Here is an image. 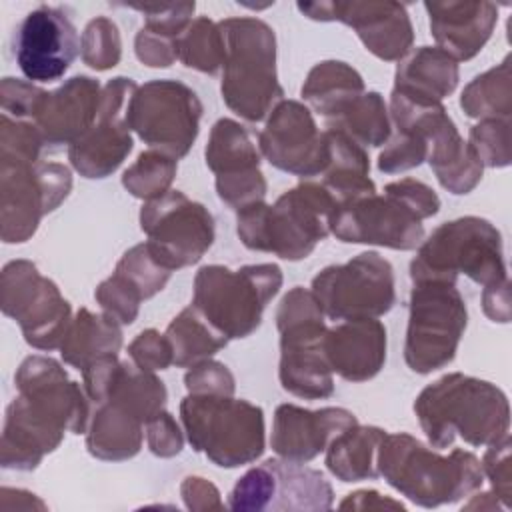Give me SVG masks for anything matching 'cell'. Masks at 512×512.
I'll list each match as a JSON object with an SVG mask.
<instances>
[{
  "label": "cell",
  "instance_id": "obj_32",
  "mask_svg": "<svg viewBox=\"0 0 512 512\" xmlns=\"http://www.w3.org/2000/svg\"><path fill=\"white\" fill-rule=\"evenodd\" d=\"M386 430L378 426L354 424L340 432L326 448L324 464L340 482L376 480L378 474V448Z\"/></svg>",
  "mask_w": 512,
  "mask_h": 512
},
{
  "label": "cell",
  "instance_id": "obj_25",
  "mask_svg": "<svg viewBox=\"0 0 512 512\" xmlns=\"http://www.w3.org/2000/svg\"><path fill=\"white\" fill-rule=\"evenodd\" d=\"M458 80V62L448 52L438 46H418L398 60L392 90L424 102H442L456 90Z\"/></svg>",
  "mask_w": 512,
  "mask_h": 512
},
{
  "label": "cell",
  "instance_id": "obj_1",
  "mask_svg": "<svg viewBox=\"0 0 512 512\" xmlns=\"http://www.w3.org/2000/svg\"><path fill=\"white\" fill-rule=\"evenodd\" d=\"M414 414L430 446L442 450L460 436L470 446H488L510 430V404L488 380L450 372L422 388Z\"/></svg>",
  "mask_w": 512,
  "mask_h": 512
},
{
  "label": "cell",
  "instance_id": "obj_29",
  "mask_svg": "<svg viewBox=\"0 0 512 512\" xmlns=\"http://www.w3.org/2000/svg\"><path fill=\"white\" fill-rule=\"evenodd\" d=\"M122 324L108 314H96L88 308H80L60 344L62 360L78 370L88 368L90 364L118 356L122 348Z\"/></svg>",
  "mask_w": 512,
  "mask_h": 512
},
{
  "label": "cell",
  "instance_id": "obj_36",
  "mask_svg": "<svg viewBox=\"0 0 512 512\" xmlns=\"http://www.w3.org/2000/svg\"><path fill=\"white\" fill-rule=\"evenodd\" d=\"M512 74L510 58L498 66L478 74L470 80L460 94V108L468 118L510 120L512 114Z\"/></svg>",
  "mask_w": 512,
  "mask_h": 512
},
{
  "label": "cell",
  "instance_id": "obj_43",
  "mask_svg": "<svg viewBox=\"0 0 512 512\" xmlns=\"http://www.w3.org/2000/svg\"><path fill=\"white\" fill-rule=\"evenodd\" d=\"M272 498V472L266 462L246 470L228 496V508L236 512L268 510Z\"/></svg>",
  "mask_w": 512,
  "mask_h": 512
},
{
  "label": "cell",
  "instance_id": "obj_55",
  "mask_svg": "<svg viewBox=\"0 0 512 512\" xmlns=\"http://www.w3.org/2000/svg\"><path fill=\"white\" fill-rule=\"evenodd\" d=\"M482 310L492 322H510V280H500L496 284L484 286L482 290Z\"/></svg>",
  "mask_w": 512,
  "mask_h": 512
},
{
  "label": "cell",
  "instance_id": "obj_17",
  "mask_svg": "<svg viewBox=\"0 0 512 512\" xmlns=\"http://www.w3.org/2000/svg\"><path fill=\"white\" fill-rule=\"evenodd\" d=\"M296 8L310 20L342 22L350 26L368 52L384 62H398L414 42V28L406 6L378 0L298 2Z\"/></svg>",
  "mask_w": 512,
  "mask_h": 512
},
{
  "label": "cell",
  "instance_id": "obj_45",
  "mask_svg": "<svg viewBox=\"0 0 512 512\" xmlns=\"http://www.w3.org/2000/svg\"><path fill=\"white\" fill-rule=\"evenodd\" d=\"M94 298L100 304L102 312L112 316L122 326L132 324L136 320L142 304V298L114 272L112 276H108L98 284Z\"/></svg>",
  "mask_w": 512,
  "mask_h": 512
},
{
  "label": "cell",
  "instance_id": "obj_50",
  "mask_svg": "<svg viewBox=\"0 0 512 512\" xmlns=\"http://www.w3.org/2000/svg\"><path fill=\"white\" fill-rule=\"evenodd\" d=\"M128 356L130 360L148 372L166 370L174 364L172 346L166 338V334H160L154 328L142 330L130 344H128Z\"/></svg>",
  "mask_w": 512,
  "mask_h": 512
},
{
  "label": "cell",
  "instance_id": "obj_28",
  "mask_svg": "<svg viewBox=\"0 0 512 512\" xmlns=\"http://www.w3.org/2000/svg\"><path fill=\"white\" fill-rule=\"evenodd\" d=\"M264 462L272 472V498L268 510L318 512L332 508L334 490L320 470L284 458H268Z\"/></svg>",
  "mask_w": 512,
  "mask_h": 512
},
{
  "label": "cell",
  "instance_id": "obj_8",
  "mask_svg": "<svg viewBox=\"0 0 512 512\" xmlns=\"http://www.w3.org/2000/svg\"><path fill=\"white\" fill-rule=\"evenodd\" d=\"M324 312L312 290L294 286L276 310L280 332L278 378L286 392L304 400H322L334 394L332 368L326 360Z\"/></svg>",
  "mask_w": 512,
  "mask_h": 512
},
{
  "label": "cell",
  "instance_id": "obj_7",
  "mask_svg": "<svg viewBox=\"0 0 512 512\" xmlns=\"http://www.w3.org/2000/svg\"><path fill=\"white\" fill-rule=\"evenodd\" d=\"M280 288L278 264H246L238 270L208 264L194 276L192 306L228 340H240L256 332L268 302Z\"/></svg>",
  "mask_w": 512,
  "mask_h": 512
},
{
  "label": "cell",
  "instance_id": "obj_31",
  "mask_svg": "<svg viewBox=\"0 0 512 512\" xmlns=\"http://www.w3.org/2000/svg\"><path fill=\"white\" fill-rule=\"evenodd\" d=\"M364 80L356 68L342 60H322L310 68L300 96L324 120L340 114L352 100L364 94Z\"/></svg>",
  "mask_w": 512,
  "mask_h": 512
},
{
  "label": "cell",
  "instance_id": "obj_38",
  "mask_svg": "<svg viewBox=\"0 0 512 512\" xmlns=\"http://www.w3.org/2000/svg\"><path fill=\"white\" fill-rule=\"evenodd\" d=\"M178 172V160L148 148L138 154L134 164H130L122 174V186L144 202L156 200L170 192V186Z\"/></svg>",
  "mask_w": 512,
  "mask_h": 512
},
{
  "label": "cell",
  "instance_id": "obj_16",
  "mask_svg": "<svg viewBox=\"0 0 512 512\" xmlns=\"http://www.w3.org/2000/svg\"><path fill=\"white\" fill-rule=\"evenodd\" d=\"M136 88L138 84L126 76H116L102 86L96 122L68 146V160L80 176L108 178L132 152L126 108Z\"/></svg>",
  "mask_w": 512,
  "mask_h": 512
},
{
  "label": "cell",
  "instance_id": "obj_51",
  "mask_svg": "<svg viewBox=\"0 0 512 512\" xmlns=\"http://www.w3.org/2000/svg\"><path fill=\"white\" fill-rule=\"evenodd\" d=\"M146 442L154 456L174 458L184 448V430L170 412L162 410L146 422Z\"/></svg>",
  "mask_w": 512,
  "mask_h": 512
},
{
  "label": "cell",
  "instance_id": "obj_35",
  "mask_svg": "<svg viewBox=\"0 0 512 512\" xmlns=\"http://www.w3.org/2000/svg\"><path fill=\"white\" fill-rule=\"evenodd\" d=\"M326 130H336L352 138L362 148H376L388 142L392 122L388 104L380 92H364L352 100L340 114L324 120Z\"/></svg>",
  "mask_w": 512,
  "mask_h": 512
},
{
  "label": "cell",
  "instance_id": "obj_49",
  "mask_svg": "<svg viewBox=\"0 0 512 512\" xmlns=\"http://www.w3.org/2000/svg\"><path fill=\"white\" fill-rule=\"evenodd\" d=\"M132 8L144 14V28L178 40V36L192 22V14L196 10V4L194 2H186V4H146V6H132Z\"/></svg>",
  "mask_w": 512,
  "mask_h": 512
},
{
  "label": "cell",
  "instance_id": "obj_57",
  "mask_svg": "<svg viewBox=\"0 0 512 512\" xmlns=\"http://www.w3.org/2000/svg\"><path fill=\"white\" fill-rule=\"evenodd\" d=\"M506 510L504 504L496 498V494L490 490V492H484V494H476L472 496V500L468 504H464V510Z\"/></svg>",
  "mask_w": 512,
  "mask_h": 512
},
{
  "label": "cell",
  "instance_id": "obj_18",
  "mask_svg": "<svg viewBox=\"0 0 512 512\" xmlns=\"http://www.w3.org/2000/svg\"><path fill=\"white\" fill-rule=\"evenodd\" d=\"M330 234L348 244L414 250L424 240V224L404 200L384 188V194H370L336 208Z\"/></svg>",
  "mask_w": 512,
  "mask_h": 512
},
{
  "label": "cell",
  "instance_id": "obj_42",
  "mask_svg": "<svg viewBox=\"0 0 512 512\" xmlns=\"http://www.w3.org/2000/svg\"><path fill=\"white\" fill-rule=\"evenodd\" d=\"M44 140L30 120L2 114L0 122V162H38Z\"/></svg>",
  "mask_w": 512,
  "mask_h": 512
},
{
  "label": "cell",
  "instance_id": "obj_52",
  "mask_svg": "<svg viewBox=\"0 0 512 512\" xmlns=\"http://www.w3.org/2000/svg\"><path fill=\"white\" fill-rule=\"evenodd\" d=\"M136 58L150 68H168L178 60L176 40L152 32L148 28H140L134 38Z\"/></svg>",
  "mask_w": 512,
  "mask_h": 512
},
{
  "label": "cell",
  "instance_id": "obj_47",
  "mask_svg": "<svg viewBox=\"0 0 512 512\" xmlns=\"http://www.w3.org/2000/svg\"><path fill=\"white\" fill-rule=\"evenodd\" d=\"M184 386L188 394L234 396L236 380L224 362L208 358L188 368V372L184 374Z\"/></svg>",
  "mask_w": 512,
  "mask_h": 512
},
{
  "label": "cell",
  "instance_id": "obj_15",
  "mask_svg": "<svg viewBox=\"0 0 512 512\" xmlns=\"http://www.w3.org/2000/svg\"><path fill=\"white\" fill-rule=\"evenodd\" d=\"M16 400L38 420L60 432L86 434L92 404L84 386L70 380L62 364L50 356H28L14 374Z\"/></svg>",
  "mask_w": 512,
  "mask_h": 512
},
{
  "label": "cell",
  "instance_id": "obj_34",
  "mask_svg": "<svg viewBox=\"0 0 512 512\" xmlns=\"http://www.w3.org/2000/svg\"><path fill=\"white\" fill-rule=\"evenodd\" d=\"M164 334L172 346L174 364L178 368H190L202 360H208L228 344V338L216 330L192 304L172 318Z\"/></svg>",
  "mask_w": 512,
  "mask_h": 512
},
{
  "label": "cell",
  "instance_id": "obj_40",
  "mask_svg": "<svg viewBox=\"0 0 512 512\" xmlns=\"http://www.w3.org/2000/svg\"><path fill=\"white\" fill-rule=\"evenodd\" d=\"M80 56L92 70L114 68L122 58V38L116 22L106 16L92 18L80 38Z\"/></svg>",
  "mask_w": 512,
  "mask_h": 512
},
{
  "label": "cell",
  "instance_id": "obj_24",
  "mask_svg": "<svg viewBox=\"0 0 512 512\" xmlns=\"http://www.w3.org/2000/svg\"><path fill=\"white\" fill-rule=\"evenodd\" d=\"M386 328L378 318L344 320L328 328L324 338L326 360L348 382L372 380L386 362Z\"/></svg>",
  "mask_w": 512,
  "mask_h": 512
},
{
  "label": "cell",
  "instance_id": "obj_26",
  "mask_svg": "<svg viewBox=\"0 0 512 512\" xmlns=\"http://www.w3.org/2000/svg\"><path fill=\"white\" fill-rule=\"evenodd\" d=\"M426 162L440 186L456 196L472 192L480 184L484 172L482 162L470 144L464 142L450 116H446L432 132Z\"/></svg>",
  "mask_w": 512,
  "mask_h": 512
},
{
  "label": "cell",
  "instance_id": "obj_48",
  "mask_svg": "<svg viewBox=\"0 0 512 512\" xmlns=\"http://www.w3.org/2000/svg\"><path fill=\"white\" fill-rule=\"evenodd\" d=\"M46 90L38 88L34 82H26L20 78H2L0 82V104L2 114H8L18 120H34L38 106L44 98Z\"/></svg>",
  "mask_w": 512,
  "mask_h": 512
},
{
  "label": "cell",
  "instance_id": "obj_13",
  "mask_svg": "<svg viewBox=\"0 0 512 512\" xmlns=\"http://www.w3.org/2000/svg\"><path fill=\"white\" fill-rule=\"evenodd\" d=\"M72 190L70 168L58 162H0V236L20 244Z\"/></svg>",
  "mask_w": 512,
  "mask_h": 512
},
{
  "label": "cell",
  "instance_id": "obj_33",
  "mask_svg": "<svg viewBox=\"0 0 512 512\" xmlns=\"http://www.w3.org/2000/svg\"><path fill=\"white\" fill-rule=\"evenodd\" d=\"M204 156L206 166L214 172L216 180H226L260 170L262 154L240 122L220 118L210 130Z\"/></svg>",
  "mask_w": 512,
  "mask_h": 512
},
{
  "label": "cell",
  "instance_id": "obj_27",
  "mask_svg": "<svg viewBox=\"0 0 512 512\" xmlns=\"http://www.w3.org/2000/svg\"><path fill=\"white\" fill-rule=\"evenodd\" d=\"M324 132L328 140V164L320 174V184L332 196L336 208L376 194V186L370 178V158L366 148L342 132Z\"/></svg>",
  "mask_w": 512,
  "mask_h": 512
},
{
  "label": "cell",
  "instance_id": "obj_21",
  "mask_svg": "<svg viewBox=\"0 0 512 512\" xmlns=\"http://www.w3.org/2000/svg\"><path fill=\"white\" fill-rule=\"evenodd\" d=\"M354 424L358 420L346 408L308 410L296 404H280L274 412L270 446L278 458L306 464L326 452L328 444Z\"/></svg>",
  "mask_w": 512,
  "mask_h": 512
},
{
  "label": "cell",
  "instance_id": "obj_4",
  "mask_svg": "<svg viewBox=\"0 0 512 512\" xmlns=\"http://www.w3.org/2000/svg\"><path fill=\"white\" fill-rule=\"evenodd\" d=\"M218 24L226 46L222 100L246 122H260L284 100L276 74V34L270 24L252 16L226 18Z\"/></svg>",
  "mask_w": 512,
  "mask_h": 512
},
{
  "label": "cell",
  "instance_id": "obj_53",
  "mask_svg": "<svg viewBox=\"0 0 512 512\" xmlns=\"http://www.w3.org/2000/svg\"><path fill=\"white\" fill-rule=\"evenodd\" d=\"M386 190L394 192L400 200H404L420 220L432 218L440 210V198L438 194L424 182L414 178H402L396 182H390L384 186Z\"/></svg>",
  "mask_w": 512,
  "mask_h": 512
},
{
  "label": "cell",
  "instance_id": "obj_20",
  "mask_svg": "<svg viewBox=\"0 0 512 512\" xmlns=\"http://www.w3.org/2000/svg\"><path fill=\"white\" fill-rule=\"evenodd\" d=\"M80 40L64 6L42 4L28 12L14 34V56L30 82H54L78 56Z\"/></svg>",
  "mask_w": 512,
  "mask_h": 512
},
{
  "label": "cell",
  "instance_id": "obj_9",
  "mask_svg": "<svg viewBox=\"0 0 512 512\" xmlns=\"http://www.w3.org/2000/svg\"><path fill=\"white\" fill-rule=\"evenodd\" d=\"M468 324L466 302L452 282H414L408 306L404 360L416 374L448 366Z\"/></svg>",
  "mask_w": 512,
  "mask_h": 512
},
{
  "label": "cell",
  "instance_id": "obj_6",
  "mask_svg": "<svg viewBox=\"0 0 512 512\" xmlns=\"http://www.w3.org/2000/svg\"><path fill=\"white\" fill-rule=\"evenodd\" d=\"M180 420L190 446L220 468L252 464L264 454V412L248 400L188 394L180 402Z\"/></svg>",
  "mask_w": 512,
  "mask_h": 512
},
{
  "label": "cell",
  "instance_id": "obj_5",
  "mask_svg": "<svg viewBox=\"0 0 512 512\" xmlns=\"http://www.w3.org/2000/svg\"><path fill=\"white\" fill-rule=\"evenodd\" d=\"M464 274L490 286L508 278L500 230L486 218L462 216L440 224L410 262L414 282H452Z\"/></svg>",
  "mask_w": 512,
  "mask_h": 512
},
{
  "label": "cell",
  "instance_id": "obj_10",
  "mask_svg": "<svg viewBox=\"0 0 512 512\" xmlns=\"http://www.w3.org/2000/svg\"><path fill=\"white\" fill-rule=\"evenodd\" d=\"M202 102L180 80L144 82L126 108V124L144 144L172 158H184L198 138Z\"/></svg>",
  "mask_w": 512,
  "mask_h": 512
},
{
  "label": "cell",
  "instance_id": "obj_2",
  "mask_svg": "<svg viewBox=\"0 0 512 512\" xmlns=\"http://www.w3.org/2000/svg\"><path fill=\"white\" fill-rule=\"evenodd\" d=\"M376 462L378 474L422 508L454 504L476 492L484 482L476 454L454 448L444 456L406 432H386Z\"/></svg>",
  "mask_w": 512,
  "mask_h": 512
},
{
  "label": "cell",
  "instance_id": "obj_11",
  "mask_svg": "<svg viewBox=\"0 0 512 512\" xmlns=\"http://www.w3.org/2000/svg\"><path fill=\"white\" fill-rule=\"evenodd\" d=\"M312 294L330 320L380 318L396 304L392 264L378 252H360L312 278Z\"/></svg>",
  "mask_w": 512,
  "mask_h": 512
},
{
  "label": "cell",
  "instance_id": "obj_37",
  "mask_svg": "<svg viewBox=\"0 0 512 512\" xmlns=\"http://www.w3.org/2000/svg\"><path fill=\"white\" fill-rule=\"evenodd\" d=\"M178 60L192 70L216 74L224 66V34L208 16L194 18L176 40Z\"/></svg>",
  "mask_w": 512,
  "mask_h": 512
},
{
  "label": "cell",
  "instance_id": "obj_44",
  "mask_svg": "<svg viewBox=\"0 0 512 512\" xmlns=\"http://www.w3.org/2000/svg\"><path fill=\"white\" fill-rule=\"evenodd\" d=\"M428 156V142L422 136L396 132L390 134L384 150L378 156V170L398 174L420 166Z\"/></svg>",
  "mask_w": 512,
  "mask_h": 512
},
{
  "label": "cell",
  "instance_id": "obj_30",
  "mask_svg": "<svg viewBox=\"0 0 512 512\" xmlns=\"http://www.w3.org/2000/svg\"><path fill=\"white\" fill-rule=\"evenodd\" d=\"M144 422L124 412L110 402L92 406L90 422L86 428L88 452L106 462H120L134 458L144 440Z\"/></svg>",
  "mask_w": 512,
  "mask_h": 512
},
{
  "label": "cell",
  "instance_id": "obj_3",
  "mask_svg": "<svg viewBox=\"0 0 512 512\" xmlns=\"http://www.w3.org/2000/svg\"><path fill=\"white\" fill-rule=\"evenodd\" d=\"M336 212L332 196L320 182L302 180L272 206L250 204L236 212V234L248 250L268 252L282 260H302L330 234Z\"/></svg>",
  "mask_w": 512,
  "mask_h": 512
},
{
  "label": "cell",
  "instance_id": "obj_14",
  "mask_svg": "<svg viewBox=\"0 0 512 512\" xmlns=\"http://www.w3.org/2000/svg\"><path fill=\"white\" fill-rule=\"evenodd\" d=\"M140 228L152 252L172 272L196 264L214 242V216L180 190L144 202Z\"/></svg>",
  "mask_w": 512,
  "mask_h": 512
},
{
  "label": "cell",
  "instance_id": "obj_56",
  "mask_svg": "<svg viewBox=\"0 0 512 512\" xmlns=\"http://www.w3.org/2000/svg\"><path fill=\"white\" fill-rule=\"evenodd\" d=\"M338 508L342 510H382V508H394V510H404V504L398 500H392L388 496H382L376 490H356L350 492L340 504Z\"/></svg>",
  "mask_w": 512,
  "mask_h": 512
},
{
  "label": "cell",
  "instance_id": "obj_12",
  "mask_svg": "<svg viewBox=\"0 0 512 512\" xmlns=\"http://www.w3.org/2000/svg\"><path fill=\"white\" fill-rule=\"evenodd\" d=\"M0 308L16 320L24 340L36 350L60 348L72 322L70 302L42 276L34 262L12 260L0 272Z\"/></svg>",
  "mask_w": 512,
  "mask_h": 512
},
{
  "label": "cell",
  "instance_id": "obj_19",
  "mask_svg": "<svg viewBox=\"0 0 512 512\" xmlns=\"http://www.w3.org/2000/svg\"><path fill=\"white\" fill-rule=\"evenodd\" d=\"M258 150L270 166L312 180L328 164L326 132L316 126L312 110L298 100H282L268 114L258 134Z\"/></svg>",
  "mask_w": 512,
  "mask_h": 512
},
{
  "label": "cell",
  "instance_id": "obj_39",
  "mask_svg": "<svg viewBox=\"0 0 512 512\" xmlns=\"http://www.w3.org/2000/svg\"><path fill=\"white\" fill-rule=\"evenodd\" d=\"M114 274H118L142 300H148L166 286L172 270L152 252L148 242H140L122 254Z\"/></svg>",
  "mask_w": 512,
  "mask_h": 512
},
{
  "label": "cell",
  "instance_id": "obj_41",
  "mask_svg": "<svg viewBox=\"0 0 512 512\" xmlns=\"http://www.w3.org/2000/svg\"><path fill=\"white\" fill-rule=\"evenodd\" d=\"M468 144L488 168L510 166V120L486 118L478 120L468 134Z\"/></svg>",
  "mask_w": 512,
  "mask_h": 512
},
{
  "label": "cell",
  "instance_id": "obj_54",
  "mask_svg": "<svg viewBox=\"0 0 512 512\" xmlns=\"http://www.w3.org/2000/svg\"><path fill=\"white\" fill-rule=\"evenodd\" d=\"M180 496L188 510H222L224 502L220 500L218 488L202 476H186L180 484Z\"/></svg>",
  "mask_w": 512,
  "mask_h": 512
},
{
  "label": "cell",
  "instance_id": "obj_22",
  "mask_svg": "<svg viewBox=\"0 0 512 512\" xmlns=\"http://www.w3.org/2000/svg\"><path fill=\"white\" fill-rule=\"evenodd\" d=\"M102 86L92 76H72L60 88L46 92L34 124L46 148L70 146L78 140L98 116Z\"/></svg>",
  "mask_w": 512,
  "mask_h": 512
},
{
  "label": "cell",
  "instance_id": "obj_46",
  "mask_svg": "<svg viewBox=\"0 0 512 512\" xmlns=\"http://www.w3.org/2000/svg\"><path fill=\"white\" fill-rule=\"evenodd\" d=\"M510 450H512V442H510V434H506L504 438L488 444L480 466H482V474L490 480L492 492L496 494V498L504 504L506 510H510L512 504V458H510Z\"/></svg>",
  "mask_w": 512,
  "mask_h": 512
},
{
  "label": "cell",
  "instance_id": "obj_23",
  "mask_svg": "<svg viewBox=\"0 0 512 512\" xmlns=\"http://www.w3.org/2000/svg\"><path fill=\"white\" fill-rule=\"evenodd\" d=\"M424 8L432 38L456 62L472 60L486 46L498 22V6L488 0L424 2Z\"/></svg>",
  "mask_w": 512,
  "mask_h": 512
}]
</instances>
